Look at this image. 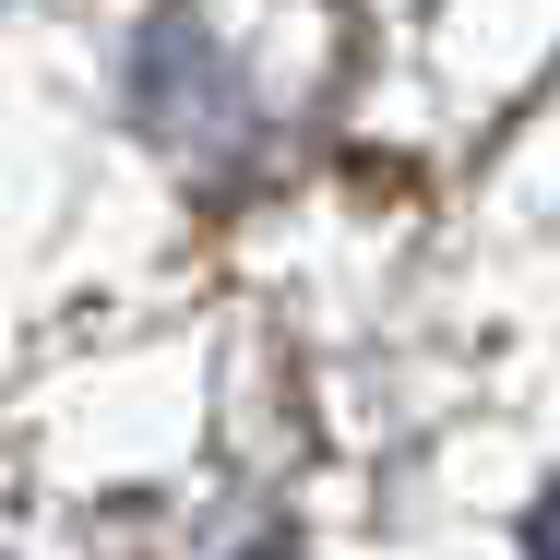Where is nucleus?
Listing matches in <instances>:
<instances>
[{
	"label": "nucleus",
	"mask_w": 560,
	"mask_h": 560,
	"mask_svg": "<svg viewBox=\"0 0 560 560\" xmlns=\"http://www.w3.org/2000/svg\"><path fill=\"white\" fill-rule=\"evenodd\" d=\"M537 537H549V549H560V501H549V525H537Z\"/></svg>",
	"instance_id": "1"
}]
</instances>
